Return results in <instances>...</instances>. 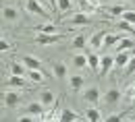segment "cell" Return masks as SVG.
<instances>
[{"label":"cell","instance_id":"1","mask_svg":"<svg viewBox=\"0 0 135 122\" xmlns=\"http://www.w3.org/2000/svg\"><path fill=\"white\" fill-rule=\"evenodd\" d=\"M25 8L29 15H35V17H42V19H52V13H48L44 8V4L40 0H27L25 2Z\"/></svg>","mask_w":135,"mask_h":122},{"label":"cell","instance_id":"2","mask_svg":"<svg viewBox=\"0 0 135 122\" xmlns=\"http://www.w3.org/2000/svg\"><path fill=\"white\" fill-rule=\"evenodd\" d=\"M65 39V35L62 33H37L33 37L35 44H40V46H50V44H58V41H62Z\"/></svg>","mask_w":135,"mask_h":122},{"label":"cell","instance_id":"3","mask_svg":"<svg viewBox=\"0 0 135 122\" xmlns=\"http://www.w3.org/2000/svg\"><path fill=\"white\" fill-rule=\"evenodd\" d=\"M102 102L106 108H112V105H117L120 102V91L118 89H108L106 93H104V97H102Z\"/></svg>","mask_w":135,"mask_h":122},{"label":"cell","instance_id":"4","mask_svg":"<svg viewBox=\"0 0 135 122\" xmlns=\"http://www.w3.org/2000/svg\"><path fill=\"white\" fill-rule=\"evenodd\" d=\"M131 52L133 50H129V52H117L114 56V68H127L129 66V62H131Z\"/></svg>","mask_w":135,"mask_h":122},{"label":"cell","instance_id":"5","mask_svg":"<svg viewBox=\"0 0 135 122\" xmlns=\"http://www.w3.org/2000/svg\"><path fill=\"white\" fill-rule=\"evenodd\" d=\"M83 99L87 102V104H91V105H98V104H100V89H98V87L85 89V91H83Z\"/></svg>","mask_w":135,"mask_h":122},{"label":"cell","instance_id":"6","mask_svg":"<svg viewBox=\"0 0 135 122\" xmlns=\"http://www.w3.org/2000/svg\"><path fill=\"white\" fill-rule=\"evenodd\" d=\"M21 62L25 64V68H27V70H42V60H40V58H35V56H31V54L23 56V58H21Z\"/></svg>","mask_w":135,"mask_h":122},{"label":"cell","instance_id":"7","mask_svg":"<svg viewBox=\"0 0 135 122\" xmlns=\"http://www.w3.org/2000/svg\"><path fill=\"white\" fill-rule=\"evenodd\" d=\"M4 87H11V89H29V85H27L25 77H8L6 83H4Z\"/></svg>","mask_w":135,"mask_h":122},{"label":"cell","instance_id":"8","mask_svg":"<svg viewBox=\"0 0 135 122\" xmlns=\"http://www.w3.org/2000/svg\"><path fill=\"white\" fill-rule=\"evenodd\" d=\"M44 108L46 105L42 104V102H31V104H27V108H25V116H40L42 118Z\"/></svg>","mask_w":135,"mask_h":122},{"label":"cell","instance_id":"9","mask_svg":"<svg viewBox=\"0 0 135 122\" xmlns=\"http://www.w3.org/2000/svg\"><path fill=\"white\" fill-rule=\"evenodd\" d=\"M117 52H129V50H135V37H120V41H118L117 46Z\"/></svg>","mask_w":135,"mask_h":122},{"label":"cell","instance_id":"10","mask_svg":"<svg viewBox=\"0 0 135 122\" xmlns=\"http://www.w3.org/2000/svg\"><path fill=\"white\" fill-rule=\"evenodd\" d=\"M67 25H91V19L87 17L85 13H77V15L67 19Z\"/></svg>","mask_w":135,"mask_h":122},{"label":"cell","instance_id":"11","mask_svg":"<svg viewBox=\"0 0 135 122\" xmlns=\"http://www.w3.org/2000/svg\"><path fill=\"white\" fill-rule=\"evenodd\" d=\"M114 68V56H102V60H100V75H108L110 70Z\"/></svg>","mask_w":135,"mask_h":122},{"label":"cell","instance_id":"12","mask_svg":"<svg viewBox=\"0 0 135 122\" xmlns=\"http://www.w3.org/2000/svg\"><path fill=\"white\" fill-rule=\"evenodd\" d=\"M104 37H106V31H96V33L89 37V46L91 50H100L104 46Z\"/></svg>","mask_w":135,"mask_h":122},{"label":"cell","instance_id":"13","mask_svg":"<svg viewBox=\"0 0 135 122\" xmlns=\"http://www.w3.org/2000/svg\"><path fill=\"white\" fill-rule=\"evenodd\" d=\"M77 120H79L77 112H73L71 108H62V112H60V118H58V122H77Z\"/></svg>","mask_w":135,"mask_h":122},{"label":"cell","instance_id":"14","mask_svg":"<svg viewBox=\"0 0 135 122\" xmlns=\"http://www.w3.org/2000/svg\"><path fill=\"white\" fill-rule=\"evenodd\" d=\"M19 102H21V95H19L17 91H6L4 93V104H6V108H15Z\"/></svg>","mask_w":135,"mask_h":122},{"label":"cell","instance_id":"15","mask_svg":"<svg viewBox=\"0 0 135 122\" xmlns=\"http://www.w3.org/2000/svg\"><path fill=\"white\" fill-rule=\"evenodd\" d=\"M27 75V68H25V64L23 62H11V77H25Z\"/></svg>","mask_w":135,"mask_h":122},{"label":"cell","instance_id":"16","mask_svg":"<svg viewBox=\"0 0 135 122\" xmlns=\"http://www.w3.org/2000/svg\"><path fill=\"white\" fill-rule=\"evenodd\" d=\"M100 60H102V56H98L96 52H89V56H87V66L94 70V72H100Z\"/></svg>","mask_w":135,"mask_h":122},{"label":"cell","instance_id":"17","mask_svg":"<svg viewBox=\"0 0 135 122\" xmlns=\"http://www.w3.org/2000/svg\"><path fill=\"white\" fill-rule=\"evenodd\" d=\"M2 17H4V21H17L19 19V10L15 8V6H4L2 8Z\"/></svg>","mask_w":135,"mask_h":122},{"label":"cell","instance_id":"18","mask_svg":"<svg viewBox=\"0 0 135 122\" xmlns=\"http://www.w3.org/2000/svg\"><path fill=\"white\" fill-rule=\"evenodd\" d=\"M120 37L123 35H118V33H106V37H104V50H108V48H112V46H117L118 41H120Z\"/></svg>","mask_w":135,"mask_h":122},{"label":"cell","instance_id":"19","mask_svg":"<svg viewBox=\"0 0 135 122\" xmlns=\"http://www.w3.org/2000/svg\"><path fill=\"white\" fill-rule=\"evenodd\" d=\"M25 77H27L31 83H37V85H42V83H44V79H46L42 70H27V75H25Z\"/></svg>","mask_w":135,"mask_h":122},{"label":"cell","instance_id":"20","mask_svg":"<svg viewBox=\"0 0 135 122\" xmlns=\"http://www.w3.org/2000/svg\"><path fill=\"white\" fill-rule=\"evenodd\" d=\"M52 75H54L56 79L67 77V64H65V62H54V66H52Z\"/></svg>","mask_w":135,"mask_h":122},{"label":"cell","instance_id":"21","mask_svg":"<svg viewBox=\"0 0 135 122\" xmlns=\"http://www.w3.org/2000/svg\"><path fill=\"white\" fill-rule=\"evenodd\" d=\"M69 87L73 89V91H79V89L83 87V77H81V75H71V79H69Z\"/></svg>","mask_w":135,"mask_h":122},{"label":"cell","instance_id":"22","mask_svg":"<svg viewBox=\"0 0 135 122\" xmlns=\"http://www.w3.org/2000/svg\"><path fill=\"white\" fill-rule=\"evenodd\" d=\"M40 102H42L44 105H52V104H54V93H52L50 89L40 91Z\"/></svg>","mask_w":135,"mask_h":122},{"label":"cell","instance_id":"23","mask_svg":"<svg viewBox=\"0 0 135 122\" xmlns=\"http://www.w3.org/2000/svg\"><path fill=\"white\" fill-rule=\"evenodd\" d=\"M79 6H81L83 13H87V10H100V6H98L96 0H79Z\"/></svg>","mask_w":135,"mask_h":122},{"label":"cell","instance_id":"24","mask_svg":"<svg viewBox=\"0 0 135 122\" xmlns=\"http://www.w3.org/2000/svg\"><path fill=\"white\" fill-rule=\"evenodd\" d=\"M73 66L75 68H85L87 66V56L85 54H75L73 56Z\"/></svg>","mask_w":135,"mask_h":122},{"label":"cell","instance_id":"25","mask_svg":"<svg viewBox=\"0 0 135 122\" xmlns=\"http://www.w3.org/2000/svg\"><path fill=\"white\" fill-rule=\"evenodd\" d=\"M33 29L37 33H56V27H54V23H46V25H33Z\"/></svg>","mask_w":135,"mask_h":122},{"label":"cell","instance_id":"26","mask_svg":"<svg viewBox=\"0 0 135 122\" xmlns=\"http://www.w3.org/2000/svg\"><path fill=\"white\" fill-rule=\"evenodd\" d=\"M85 118H87V122H100L98 108H87V110H85Z\"/></svg>","mask_w":135,"mask_h":122},{"label":"cell","instance_id":"27","mask_svg":"<svg viewBox=\"0 0 135 122\" xmlns=\"http://www.w3.org/2000/svg\"><path fill=\"white\" fill-rule=\"evenodd\" d=\"M71 44H73V48H77V50H83L85 46H87V37H85V35H75Z\"/></svg>","mask_w":135,"mask_h":122},{"label":"cell","instance_id":"28","mask_svg":"<svg viewBox=\"0 0 135 122\" xmlns=\"http://www.w3.org/2000/svg\"><path fill=\"white\" fill-rule=\"evenodd\" d=\"M117 27H118V29H123V31H127V33H131V35L135 37V27L131 25V23H127V21H123V19H120Z\"/></svg>","mask_w":135,"mask_h":122},{"label":"cell","instance_id":"29","mask_svg":"<svg viewBox=\"0 0 135 122\" xmlns=\"http://www.w3.org/2000/svg\"><path fill=\"white\" fill-rule=\"evenodd\" d=\"M108 13H110L112 17H123V13H125V6H120V4H114V6H108Z\"/></svg>","mask_w":135,"mask_h":122},{"label":"cell","instance_id":"30","mask_svg":"<svg viewBox=\"0 0 135 122\" xmlns=\"http://www.w3.org/2000/svg\"><path fill=\"white\" fill-rule=\"evenodd\" d=\"M129 112H131V110H127V112H123V114H112V116L106 118V122H123V120H125V116H127Z\"/></svg>","mask_w":135,"mask_h":122},{"label":"cell","instance_id":"31","mask_svg":"<svg viewBox=\"0 0 135 122\" xmlns=\"http://www.w3.org/2000/svg\"><path fill=\"white\" fill-rule=\"evenodd\" d=\"M120 19H123V21H127V23H131V25L135 27V13H133V10H125Z\"/></svg>","mask_w":135,"mask_h":122},{"label":"cell","instance_id":"32","mask_svg":"<svg viewBox=\"0 0 135 122\" xmlns=\"http://www.w3.org/2000/svg\"><path fill=\"white\" fill-rule=\"evenodd\" d=\"M71 10V0H58V13H69Z\"/></svg>","mask_w":135,"mask_h":122},{"label":"cell","instance_id":"33","mask_svg":"<svg viewBox=\"0 0 135 122\" xmlns=\"http://www.w3.org/2000/svg\"><path fill=\"white\" fill-rule=\"evenodd\" d=\"M11 48H13V44H8L6 39H2V41H0V50H2V52H6V50H11Z\"/></svg>","mask_w":135,"mask_h":122},{"label":"cell","instance_id":"34","mask_svg":"<svg viewBox=\"0 0 135 122\" xmlns=\"http://www.w3.org/2000/svg\"><path fill=\"white\" fill-rule=\"evenodd\" d=\"M127 72H129V75H133V72H135V56L131 58V62H129V66H127Z\"/></svg>","mask_w":135,"mask_h":122},{"label":"cell","instance_id":"35","mask_svg":"<svg viewBox=\"0 0 135 122\" xmlns=\"http://www.w3.org/2000/svg\"><path fill=\"white\" fill-rule=\"evenodd\" d=\"M48 6L52 8V13H56L58 10V0H48Z\"/></svg>","mask_w":135,"mask_h":122},{"label":"cell","instance_id":"36","mask_svg":"<svg viewBox=\"0 0 135 122\" xmlns=\"http://www.w3.org/2000/svg\"><path fill=\"white\" fill-rule=\"evenodd\" d=\"M125 93H127V95H129V97L133 99V97H135V85H133V87H129L127 91H125Z\"/></svg>","mask_w":135,"mask_h":122},{"label":"cell","instance_id":"37","mask_svg":"<svg viewBox=\"0 0 135 122\" xmlns=\"http://www.w3.org/2000/svg\"><path fill=\"white\" fill-rule=\"evenodd\" d=\"M17 122H33V118H31V116H21Z\"/></svg>","mask_w":135,"mask_h":122},{"label":"cell","instance_id":"38","mask_svg":"<svg viewBox=\"0 0 135 122\" xmlns=\"http://www.w3.org/2000/svg\"><path fill=\"white\" fill-rule=\"evenodd\" d=\"M133 108H135V97L131 99V110H133Z\"/></svg>","mask_w":135,"mask_h":122},{"label":"cell","instance_id":"39","mask_svg":"<svg viewBox=\"0 0 135 122\" xmlns=\"http://www.w3.org/2000/svg\"><path fill=\"white\" fill-rule=\"evenodd\" d=\"M102 2H104V4H108V2H112V0H102Z\"/></svg>","mask_w":135,"mask_h":122},{"label":"cell","instance_id":"40","mask_svg":"<svg viewBox=\"0 0 135 122\" xmlns=\"http://www.w3.org/2000/svg\"><path fill=\"white\" fill-rule=\"evenodd\" d=\"M123 2H135V0H123Z\"/></svg>","mask_w":135,"mask_h":122},{"label":"cell","instance_id":"41","mask_svg":"<svg viewBox=\"0 0 135 122\" xmlns=\"http://www.w3.org/2000/svg\"><path fill=\"white\" fill-rule=\"evenodd\" d=\"M123 122H131V120H123Z\"/></svg>","mask_w":135,"mask_h":122},{"label":"cell","instance_id":"42","mask_svg":"<svg viewBox=\"0 0 135 122\" xmlns=\"http://www.w3.org/2000/svg\"><path fill=\"white\" fill-rule=\"evenodd\" d=\"M77 122H81V120H77Z\"/></svg>","mask_w":135,"mask_h":122}]
</instances>
